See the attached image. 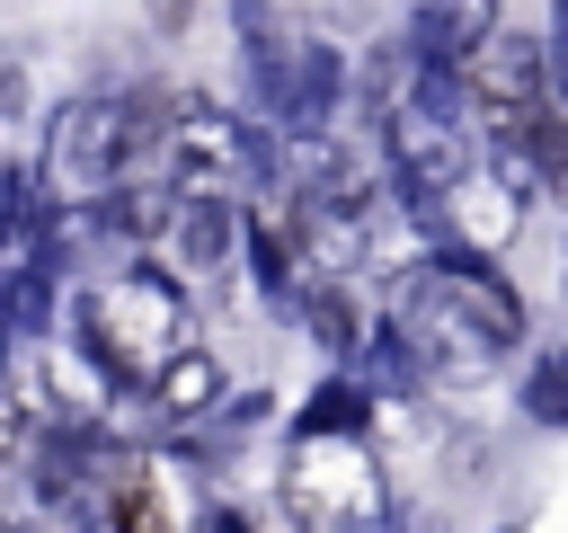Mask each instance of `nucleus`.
Returning a JSON list of instances; mask_svg holds the SVG:
<instances>
[{
	"label": "nucleus",
	"instance_id": "nucleus-5",
	"mask_svg": "<svg viewBox=\"0 0 568 533\" xmlns=\"http://www.w3.org/2000/svg\"><path fill=\"white\" fill-rule=\"evenodd\" d=\"M133 400L160 418V426H204L222 400H231V373H222V355H213V338H178L142 382H133Z\"/></svg>",
	"mask_w": 568,
	"mask_h": 533
},
{
	"label": "nucleus",
	"instance_id": "nucleus-9",
	"mask_svg": "<svg viewBox=\"0 0 568 533\" xmlns=\"http://www.w3.org/2000/svg\"><path fill=\"white\" fill-rule=\"evenodd\" d=\"M532 418L559 426V364H550V355H541V373H532Z\"/></svg>",
	"mask_w": 568,
	"mask_h": 533
},
{
	"label": "nucleus",
	"instance_id": "nucleus-7",
	"mask_svg": "<svg viewBox=\"0 0 568 533\" xmlns=\"http://www.w3.org/2000/svg\"><path fill=\"white\" fill-rule=\"evenodd\" d=\"M89 489H98V515H106V533H178V515H169V497H160L151 462H133V453H106Z\"/></svg>",
	"mask_w": 568,
	"mask_h": 533
},
{
	"label": "nucleus",
	"instance_id": "nucleus-8",
	"mask_svg": "<svg viewBox=\"0 0 568 533\" xmlns=\"http://www.w3.org/2000/svg\"><path fill=\"white\" fill-rule=\"evenodd\" d=\"M284 302L302 311V329H311L328 355H355V346H364V302H355V275H302Z\"/></svg>",
	"mask_w": 568,
	"mask_h": 533
},
{
	"label": "nucleus",
	"instance_id": "nucleus-1",
	"mask_svg": "<svg viewBox=\"0 0 568 533\" xmlns=\"http://www.w3.org/2000/svg\"><path fill=\"white\" fill-rule=\"evenodd\" d=\"M178 338H195V311H186V284L169 275V266H98V275H80L71 284V346L80 355H98L124 391L178 346Z\"/></svg>",
	"mask_w": 568,
	"mask_h": 533
},
{
	"label": "nucleus",
	"instance_id": "nucleus-6",
	"mask_svg": "<svg viewBox=\"0 0 568 533\" xmlns=\"http://www.w3.org/2000/svg\"><path fill=\"white\" fill-rule=\"evenodd\" d=\"M506 27V0H417L408 9V53H417V71H435V80H453L488 36Z\"/></svg>",
	"mask_w": 568,
	"mask_h": 533
},
{
	"label": "nucleus",
	"instance_id": "nucleus-3",
	"mask_svg": "<svg viewBox=\"0 0 568 533\" xmlns=\"http://www.w3.org/2000/svg\"><path fill=\"white\" fill-rule=\"evenodd\" d=\"M284 497L302 515V533H382L390 506H382V471L355 435H293V462H284Z\"/></svg>",
	"mask_w": 568,
	"mask_h": 533
},
{
	"label": "nucleus",
	"instance_id": "nucleus-4",
	"mask_svg": "<svg viewBox=\"0 0 568 533\" xmlns=\"http://www.w3.org/2000/svg\"><path fill=\"white\" fill-rule=\"evenodd\" d=\"M453 98L479 115L470 133H488V124L541 107V98H550V53H541V36H532V27H497V36L453 71Z\"/></svg>",
	"mask_w": 568,
	"mask_h": 533
},
{
	"label": "nucleus",
	"instance_id": "nucleus-2",
	"mask_svg": "<svg viewBox=\"0 0 568 533\" xmlns=\"http://www.w3.org/2000/svg\"><path fill=\"white\" fill-rule=\"evenodd\" d=\"M124 178H133V98L89 89V98L53 107L44 160H36V195H44L53 213H98Z\"/></svg>",
	"mask_w": 568,
	"mask_h": 533
}]
</instances>
